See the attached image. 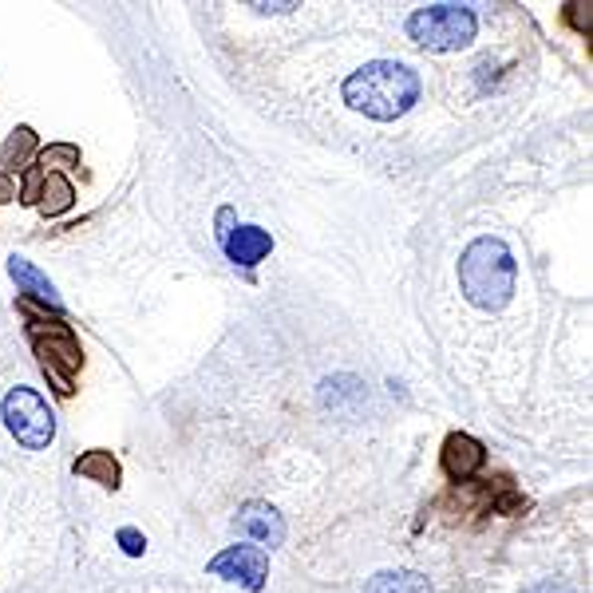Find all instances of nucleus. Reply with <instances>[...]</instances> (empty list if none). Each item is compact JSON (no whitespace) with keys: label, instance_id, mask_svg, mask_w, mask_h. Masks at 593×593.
<instances>
[{"label":"nucleus","instance_id":"10","mask_svg":"<svg viewBox=\"0 0 593 593\" xmlns=\"http://www.w3.org/2000/svg\"><path fill=\"white\" fill-rule=\"evenodd\" d=\"M76 474H83V479H91V483H99V486H115L119 463L108 451H91V455H83V459H76Z\"/></svg>","mask_w":593,"mask_h":593},{"label":"nucleus","instance_id":"8","mask_svg":"<svg viewBox=\"0 0 593 593\" xmlns=\"http://www.w3.org/2000/svg\"><path fill=\"white\" fill-rule=\"evenodd\" d=\"M486 463V451L479 439H471V435H447L444 444V471L451 474V479H471L479 467Z\"/></svg>","mask_w":593,"mask_h":593},{"label":"nucleus","instance_id":"11","mask_svg":"<svg viewBox=\"0 0 593 593\" xmlns=\"http://www.w3.org/2000/svg\"><path fill=\"white\" fill-rule=\"evenodd\" d=\"M9 273L16 277L20 286L29 289L32 296H40V301H48V305H59V296H56V289H52V281L44 273H36V269L29 266V261H20V257H12L9 261Z\"/></svg>","mask_w":593,"mask_h":593},{"label":"nucleus","instance_id":"2","mask_svg":"<svg viewBox=\"0 0 593 593\" xmlns=\"http://www.w3.org/2000/svg\"><path fill=\"white\" fill-rule=\"evenodd\" d=\"M514 257L503 242L479 237L463 254V289L474 305H503L514 289Z\"/></svg>","mask_w":593,"mask_h":593},{"label":"nucleus","instance_id":"13","mask_svg":"<svg viewBox=\"0 0 593 593\" xmlns=\"http://www.w3.org/2000/svg\"><path fill=\"white\" fill-rule=\"evenodd\" d=\"M36 147V138H32V131L29 127H20L16 135L9 138V147H4V155H9V163L16 167V163H24V155Z\"/></svg>","mask_w":593,"mask_h":593},{"label":"nucleus","instance_id":"4","mask_svg":"<svg viewBox=\"0 0 593 593\" xmlns=\"http://www.w3.org/2000/svg\"><path fill=\"white\" fill-rule=\"evenodd\" d=\"M0 415H4V427L12 432V439H16L20 447H29V451H44V447H52V439H56V415H52V407L44 404V395H40L36 388H24V384L12 388V392L4 395Z\"/></svg>","mask_w":593,"mask_h":593},{"label":"nucleus","instance_id":"16","mask_svg":"<svg viewBox=\"0 0 593 593\" xmlns=\"http://www.w3.org/2000/svg\"><path fill=\"white\" fill-rule=\"evenodd\" d=\"M530 593H562V590H553V585H534Z\"/></svg>","mask_w":593,"mask_h":593},{"label":"nucleus","instance_id":"17","mask_svg":"<svg viewBox=\"0 0 593 593\" xmlns=\"http://www.w3.org/2000/svg\"><path fill=\"white\" fill-rule=\"evenodd\" d=\"M4 198H9V182H0V202H4Z\"/></svg>","mask_w":593,"mask_h":593},{"label":"nucleus","instance_id":"9","mask_svg":"<svg viewBox=\"0 0 593 593\" xmlns=\"http://www.w3.org/2000/svg\"><path fill=\"white\" fill-rule=\"evenodd\" d=\"M242 526L254 534L257 542H266V546H277L286 538V523H281L273 511H266V506H257V503L242 511Z\"/></svg>","mask_w":593,"mask_h":593},{"label":"nucleus","instance_id":"1","mask_svg":"<svg viewBox=\"0 0 593 593\" xmlns=\"http://www.w3.org/2000/svg\"><path fill=\"white\" fill-rule=\"evenodd\" d=\"M419 76H415L407 64H395V59H376L368 68L353 71L345 79V103L360 115L376 119V123H392V119L407 115V111L419 103Z\"/></svg>","mask_w":593,"mask_h":593},{"label":"nucleus","instance_id":"12","mask_svg":"<svg viewBox=\"0 0 593 593\" xmlns=\"http://www.w3.org/2000/svg\"><path fill=\"white\" fill-rule=\"evenodd\" d=\"M71 198H76V190H71L68 178L48 175V182H44V194H40V210H44V214H64V210L71 206Z\"/></svg>","mask_w":593,"mask_h":593},{"label":"nucleus","instance_id":"15","mask_svg":"<svg viewBox=\"0 0 593 593\" xmlns=\"http://www.w3.org/2000/svg\"><path fill=\"white\" fill-rule=\"evenodd\" d=\"M44 163H79V150L76 147H52V150H44Z\"/></svg>","mask_w":593,"mask_h":593},{"label":"nucleus","instance_id":"14","mask_svg":"<svg viewBox=\"0 0 593 593\" xmlns=\"http://www.w3.org/2000/svg\"><path fill=\"white\" fill-rule=\"evenodd\" d=\"M119 542H123V550H127V553H143V534L131 530V526H123V530H119Z\"/></svg>","mask_w":593,"mask_h":593},{"label":"nucleus","instance_id":"6","mask_svg":"<svg viewBox=\"0 0 593 593\" xmlns=\"http://www.w3.org/2000/svg\"><path fill=\"white\" fill-rule=\"evenodd\" d=\"M36 348L44 368L59 380V392H71V372L79 368V345L76 336H71V328H64L56 321V325H48V340L36 336Z\"/></svg>","mask_w":593,"mask_h":593},{"label":"nucleus","instance_id":"5","mask_svg":"<svg viewBox=\"0 0 593 593\" xmlns=\"http://www.w3.org/2000/svg\"><path fill=\"white\" fill-rule=\"evenodd\" d=\"M206 573L210 578H222V582L246 585V590H261V585H266V573H269V558L261 546L237 542L217 553L214 562L206 566Z\"/></svg>","mask_w":593,"mask_h":593},{"label":"nucleus","instance_id":"7","mask_svg":"<svg viewBox=\"0 0 593 593\" xmlns=\"http://www.w3.org/2000/svg\"><path fill=\"white\" fill-rule=\"evenodd\" d=\"M222 242H226L230 261H237V266H257V261H261V257H269V249H273V237H269L266 230H257V226L222 230Z\"/></svg>","mask_w":593,"mask_h":593},{"label":"nucleus","instance_id":"3","mask_svg":"<svg viewBox=\"0 0 593 593\" xmlns=\"http://www.w3.org/2000/svg\"><path fill=\"white\" fill-rule=\"evenodd\" d=\"M407 36L427 52L471 48L479 36V12L471 4H427L407 16Z\"/></svg>","mask_w":593,"mask_h":593}]
</instances>
